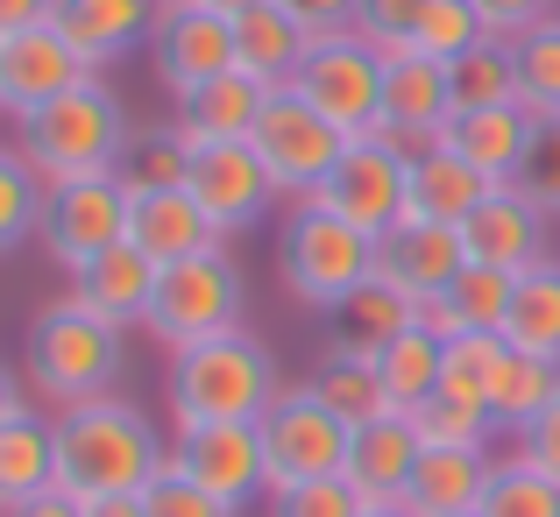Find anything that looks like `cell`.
Instances as JSON below:
<instances>
[{"label":"cell","instance_id":"1","mask_svg":"<svg viewBox=\"0 0 560 517\" xmlns=\"http://www.w3.org/2000/svg\"><path fill=\"white\" fill-rule=\"evenodd\" d=\"M164 461H171L164 433L128 397L107 390V397L57 411V490H71L79 504L114 496V490H150Z\"/></svg>","mask_w":560,"mask_h":517},{"label":"cell","instance_id":"2","mask_svg":"<svg viewBox=\"0 0 560 517\" xmlns=\"http://www.w3.org/2000/svg\"><path fill=\"white\" fill-rule=\"evenodd\" d=\"M277 397H284L277 354L262 348L248 327L213 333V341L171 354V419L178 425H228V419L256 425Z\"/></svg>","mask_w":560,"mask_h":517},{"label":"cell","instance_id":"3","mask_svg":"<svg viewBox=\"0 0 560 517\" xmlns=\"http://www.w3.org/2000/svg\"><path fill=\"white\" fill-rule=\"evenodd\" d=\"M128 114L121 99L107 93L100 79L57 93L50 107L22 114L14 121V150L43 171V185H71V177H100V171H121L128 164Z\"/></svg>","mask_w":560,"mask_h":517},{"label":"cell","instance_id":"4","mask_svg":"<svg viewBox=\"0 0 560 517\" xmlns=\"http://www.w3.org/2000/svg\"><path fill=\"white\" fill-rule=\"evenodd\" d=\"M22 376L57 411L85 404V397H107L114 376H121V327L100 319L85 298L43 305L36 327H28V348H22Z\"/></svg>","mask_w":560,"mask_h":517},{"label":"cell","instance_id":"5","mask_svg":"<svg viewBox=\"0 0 560 517\" xmlns=\"http://www.w3.org/2000/svg\"><path fill=\"white\" fill-rule=\"evenodd\" d=\"M277 277L291 284V298L313 305V313H334L355 284L376 277V234L348 227L327 205H299L284 220V242H277Z\"/></svg>","mask_w":560,"mask_h":517},{"label":"cell","instance_id":"6","mask_svg":"<svg viewBox=\"0 0 560 517\" xmlns=\"http://www.w3.org/2000/svg\"><path fill=\"white\" fill-rule=\"evenodd\" d=\"M142 327H150V341L171 348V354L242 327V270L228 262V242L199 248V256H185V262H164Z\"/></svg>","mask_w":560,"mask_h":517},{"label":"cell","instance_id":"7","mask_svg":"<svg viewBox=\"0 0 560 517\" xmlns=\"http://www.w3.org/2000/svg\"><path fill=\"white\" fill-rule=\"evenodd\" d=\"M348 447H355V425L313 390H284L270 411H262V454H270V496L277 490H299V482L319 475H348Z\"/></svg>","mask_w":560,"mask_h":517},{"label":"cell","instance_id":"8","mask_svg":"<svg viewBox=\"0 0 560 517\" xmlns=\"http://www.w3.org/2000/svg\"><path fill=\"white\" fill-rule=\"evenodd\" d=\"M383 64H390V57H383L376 43H362L355 28L313 36V50H305L291 93L313 99L341 136H383Z\"/></svg>","mask_w":560,"mask_h":517},{"label":"cell","instance_id":"9","mask_svg":"<svg viewBox=\"0 0 560 517\" xmlns=\"http://www.w3.org/2000/svg\"><path fill=\"white\" fill-rule=\"evenodd\" d=\"M305 205H327L348 227H362V234L383 242V234L411 213V150L390 142V136H355L341 150V164H334V177Z\"/></svg>","mask_w":560,"mask_h":517},{"label":"cell","instance_id":"10","mask_svg":"<svg viewBox=\"0 0 560 517\" xmlns=\"http://www.w3.org/2000/svg\"><path fill=\"white\" fill-rule=\"evenodd\" d=\"M256 156H262V171L277 177V191L284 199H313L319 185L334 177V164H341V150L355 136H341V128L327 121V114L313 107V99H299L291 85H277L270 93V107H262V121H256Z\"/></svg>","mask_w":560,"mask_h":517},{"label":"cell","instance_id":"11","mask_svg":"<svg viewBox=\"0 0 560 517\" xmlns=\"http://www.w3.org/2000/svg\"><path fill=\"white\" fill-rule=\"evenodd\" d=\"M36 242L50 248V262H65V270H85L93 256L121 248L128 242V177L121 171H100V177L50 185Z\"/></svg>","mask_w":560,"mask_h":517},{"label":"cell","instance_id":"12","mask_svg":"<svg viewBox=\"0 0 560 517\" xmlns=\"http://www.w3.org/2000/svg\"><path fill=\"white\" fill-rule=\"evenodd\" d=\"M171 468H185L199 490L242 510L248 496H270V454H262V419H228V425H178Z\"/></svg>","mask_w":560,"mask_h":517},{"label":"cell","instance_id":"13","mask_svg":"<svg viewBox=\"0 0 560 517\" xmlns=\"http://www.w3.org/2000/svg\"><path fill=\"white\" fill-rule=\"evenodd\" d=\"M85 79H100V71H93V57L57 28V14L36 22V28L0 36V107H8L14 121L50 107L57 93H71V85H85Z\"/></svg>","mask_w":560,"mask_h":517},{"label":"cell","instance_id":"14","mask_svg":"<svg viewBox=\"0 0 560 517\" xmlns=\"http://www.w3.org/2000/svg\"><path fill=\"white\" fill-rule=\"evenodd\" d=\"M185 191L206 205V220L220 227V242H228V234H248L277 199H284L277 177L262 171L256 142H206V150H191Z\"/></svg>","mask_w":560,"mask_h":517},{"label":"cell","instance_id":"15","mask_svg":"<svg viewBox=\"0 0 560 517\" xmlns=\"http://www.w3.org/2000/svg\"><path fill=\"white\" fill-rule=\"evenodd\" d=\"M150 64H156V79H164L178 99H191L199 85L242 71V64H234V22L213 14V8H199V0L164 8V14H156V36H150Z\"/></svg>","mask_w":560,"mask_h":517},{"label":"cell","instance_id":"16","mask_svg":"<svg viewBox=\"0 0 560 517\" xmlns=\"http://www.w3.org/2000/svg\"><path fill=\"white\" fill-rule=\"evenodd\" d=\"M454 121V79L440 57L405 50L383 64V136L405 150H433L440 128Z\"/></svg>","mask_w":560,"mask_h":517},{"label":"cell","instance_id":"17","mask_svg":"<svg viewBox=\"0 0 560 517\" xmlns=\"http://www.w3.org/2000/svg\"><path fill=\"white\" fill-rule=\"evenodd\" d=\"M462 270H468V242L447 220H397L376 242V277H390L411 298H447Z\"/></svg>","mask_w":560,"mask_h":517},{"label":"cell","instance_id":"18","mask_svg":"<svg viewBox=\"0 0 560 517\" xmlns=\"http://www.w3.org/2000/svg\"><path fill=\"white\" fill-rule=\"evenodd\" d=\"M462 242H468V262L525 277L533 262H547V213H539L518 185H497L490 199L462 220Z\"/></svg>","mask_w":560,"mask_h":517},{"label":"cell","instance_id":"19","mask_svg":"<svg viewBox=\"0 0 560 517\" xmlns=\"http://www.w3.org/2000/svg\"><path fill=\"white\" fill-rule=\"evenodd\" d=\"M490 475H497L490 439H440V447H425L419 468H411L405 510L411 517H468V510H482Z\"/></svg>","mask_w":560,"mask_h":517},{"label":"cell","instance_id":"20","mask_svg":"<svg viewBox=\"0 0 560 517\" xmlns=\"http://www.w3.org/2000/svg\"><path fill=\"white\" fill-rule=\"evenodd\" d=\"M128 242L150 262H185L199 248H220V227L185 185H156V191H128Z\"/></svg>","mask_w":560,"mask_h":517},{"label":"cell","instance_id":"21","mask_svg":"<svg viewBox=\"0 0 560 517\" xmlns=\"http://www.w3.org/2000/svg\"><path fill=\"white\" fill-rule=\"evenodd\" d=\"M57 490V419H36L22 390L0 397V504H28V496Z\"/></svg>","mask_w":560,"mask_h":517},{"label":"cell","instance_id":"22","mask_svg":"<svg viewBox=\"0 0 560 517\" xmlns=\"http://www.w3.org/2000/svg\"><path fill=\"white\" fill-rule=\"evenodd\" d=\"M533 136H539L533 107H462L447 128H440V142H447L454 156H468L490 185H511V177H518Z\"/></svg>","mask_w":560,"mask_h":517},{"label":"cell","instance_id":"23","mask_svg":"<svg viewBox=\"0 0 560 517\" xmlns=\"http://www.w3.org/2000/svg\"><path fill=\"white\" fill-rule=\"evenodd\" d=\"M419 454H425L419 425H411L405 411H390V419H376V425H355V447H348V482L362 490V504H405Z\"/></svg>","mask_w":560,"mask_h":517},{"label":"cell","instance_id":"24","mask_svg":"<svg viewBox=\"0 0 560 517\" xmlns=\"http://www.w3.org/2000/svg\"><path fill=\"white\" fill-rule=\"evenodd\" d=\"M270 93L277 85L248 79V71H228V79H213L191 99H178V121L171 128L185 136V150H206V142H248L256 121H262V107H270Z\"/></svg>","mask_w":560,"mask_h":517},{"label":"cell","instance_id":"25","mask_svg":"<svg viewBox=\"0 0 560 517\" xmlns=\"http://www.w3.org/2000/svg\"><path fill=\"white\" fill-rule=\"evenodd\" d=\"M327 327H334V341L327 348H341V354H376L397 341V333H411L419 327V298L411 291H397L390 277H370V284H355L341 305L327 313Z\"/></svg>","mask_w":560,"mask_h":517},{"label":"cell","instance_id":"26","mask_svg":"<svg viewBox=\"0 0 560 517\" xmlns=\"http://www.w3.org/2000/svg\"><path fill=\"white\" fill-rule=\"evenodd\" d=\"M156 277H164V262H150L136 242H121V248H107V256H93L85 270H71V298H85L100 319L128 327V319H150Z\"/></svg>","mask_w":560,"mask_h":517},{"label":"cell","instance_id":"27","mask_svg":"<svg viewBox=\"0 0 560 517\" xmlns=\"http://www.w3.org/2000/svg\"><path fill=\"white\" fill-rule=\"evenodd\" d=\"M156 14L164 0H57V28L93 57V71L128 57L142 36H156Z\"/></svg>","mask_w":560,"mask_h":517},{"label":"cell","instance_id":"28","mask_svg":"<svg viewBox=\"0 0 560 517\" xmlns=\"http://www.w3.org/2000/svg\"><path fill=\"white\" fill-rule=\"evenodd\" d=\"M490 191L497 185L468 164V156H454L447 142H433V150H411V213L405 220H447V227H462Z\"/></svg>","mask_w":560,"mask_h":517},{"label":"cell","instance_id":"29","mask_svg":"<svg viewBox=\"0 0 560 517\" xmlns=\"http://www.w3.org/2000/svg\"><path fill=\"white\" fill-rule=\"evenodd\" d=\"M305 50H313V28L291 22L277 0H262V8L234 14V64H242L248 79L291 85V79H299V64H305Z\"/></svg>","mask_w":560,"mask_h":517},{"label":"cell","instance_id":"30","mask_svg":"<svg viewBox=\"0 0 560 517\" xmlns=\"http://www.w3.org/2000/svg\"><path fill=\"white\" fill-rule=\"evenodd\" d=\"M560 397V362H539V354H518L504 341V362L490 376V425L497 433H525Z\"/></svg>","mask_w":560,"mask_h":517},{"label":"cell","instance_id":"31","mask_svg":"<svg viewBox=\"0 0 560 517\" xmlns=\"http://www.w3.org/2000/svg\"><path fill=\"white\" fill-rule=\"evenodd\" d=\"M504 341L518 354H539V362H560V262H533L511 291V319H504Z\"/></svg>","mask_w":560,"mask_h":517},{"label":"cell","instance_id":"32","mask_svg":"<svg viewBox=\"0 0 560 517\" xmlns=\"http://www.w3.org/2000/svg\"><path fill=\"white\" fill-rule=\"evenodd\" d=\"M313 390L327 397L348 425H376V419H390V411H397L390 390H383V368L370 362V354L327 348V354H319V368H313Z\"/></svg>","mask_w":560,"mask_h":517},{"label":"cell","instance_id":"33","mask_svg":"<svg viewBox=\"0 0 560 517\" xmlns=\"http://www.w3.org/2000/svg\"><path fill=\"white\" fill-rule=\"evenodd\" d=\"M376 368H383V390H390V404H397V411H419L425 397H440L447 341H440L433 327H411V333H397V341L376 354Z\"/></svg>","mask_w":560,"mask_h":517},{"label":"cell","instance_id":"34","mask_svg":"<svg viewBox=\"0 0 560 517\" xmlns=\"http://www.w3.org/2000/svg\"><path fill=\"white\" fill-rule=\"evenodd\" d=\"M454 79V114L462 107H525L518 99V57H511L504 36H482L476 50H462L447 64Z\"/></svg>","mask_w":560,"mask_h":517},{"label":"cell","instance_id":"35","mask_svg":"<svg viewBox=\"0 0 560 517\" xmlns=\"http://www.w3.org/2000/svg\"><path fill=\"white\" fill-rule=\"evenodd\" d=\"M518 57V99L539 114V121H560V14H547L539 28H525L511 43Z\"/></svg>","mask_w":560,"mask_h":517},{"label":"cell","instance_id":"36","mask_svg":"<svg viewBox=\"0 0 560 517\" xmlns=\"http://www.w3.org/2000/svg\"><path fill=\"white\" fill-rule=\"evenodd\" d=\"M476 517H560V482L547 468H533L525 454H511V461H497Z\"/></svg>","mask_w":560,"mask_h":517},{"label":"cell","instance_id":"37","mask_svg":"<svg viewBox=\"0 0 560 517\" xmlns=\"http://www.w3.org/2000/svg\"><path fill=\"white\" fill-rule=\"evenodd\" d=\"M511 291H518V277H511V270L468 262V270L454 277V291H447V305H454V319H462V333H504Z\"/></svg>","mask_w":560,"mask_h":517},{"label":"cell","instance_id":"38","mask_svg":"<svg viewBox=\"0 0 560 517\" xmlns=\"http://www.w3.org/2000/svg\"><path fill=\"white\" fill-rule=\"evenodd\" d=\"M43 199H50L43 171L22 150H8L0 156V248H22L28 234H43Z\"/></svg>","mask_w":560,"mask_h":517},{"label":"cell","instance_id":"39","mask_svg":"<svg viewBox=\"0 0 560 517\" xmlns=\"http://www.w3.org/2000/svg\"><path fill=\"white\" fill-rule=\"evenodd\" d=\"M497 362H504V333H454V341H447V368H440V390L462 397V404H490Z\"/></svg>","mask_w":560,"mask_h":517},{"label":"cell","instance_id":"40","mask_svg":"<svg viewBox=\"0 0 560 517\" xmlns=\"http://www.w3.org/2000/svg\"><path fill=\"white\" fill-rule=\"evenodd\" d=\"M482 36H490V28H482L476 0H425L411 50H425V57H440V64H454V57H462V50H476Z\"/></svg>","mask_w":560,"mask_h":517},{"label":"cell","instance_id":"41","mask_svg":"<svg viewBox=\"0 0 560 517\" xmlns=\"http://www.w3.org/2000/svg\"><path fill=\"white\" fill-rule=\"evenodd\" d=\"M185 171H191V150H185V136L178 128H150V136H136L128 142V191H156V185H185Z\"/></svg>","mask_w":560,"mask_h":517},{"label":"cell","instance_id":"42","mask_svg":"<svg viewBox=\"0 0 560 517\" xmlns=\"http://www.w3.org/2000/svg\"><path fill=\"white\" fill-rule=\"evenodd\" d=\"M362 490L348 475H319V482H299V490H277L270 496V517H362Z\"/></svg>","mask_w":560,"mask_h":517},{"label":"cell","instance_id":"43","mask_svg":"<svg viewBox=\"0 0 560 517\" xmlns=\"http://www.w3.org/2000/svg\"><path fill=\"white\" fill-rule=\"evenodd\" d=\"M411 425H419V439L425 447H440V439H490L497 425H490V404H462V397H425L419 411H405Z\"/></svg>","mask_w":560,"mask_h":517},{"label":"cell","instance_id":"44","mask_svg":"<svg viewBox=\"0 0 560 517\" xmlns=\"http://www.w3.org/2000/svg\"><path fill=\"white\" fill-rule=\"evenodd\" d=\"M419 14L425 0H355V36L376 43L383 57H405L411 36H419Z\"/></svg>","mask_w":560,"mask_h":517},{"label":"cell","instance_id":"45","mask_svg":"<svg viewBox=\"0 0 560 517\" xmlns=\"http://www.w3.org/2000/svg\"><path fill=\"white\" fill-rule=\"evenodd\" d=\"M142 504H150V517H242L234 504H220L213 490H199V482L185 475V468H156V482L142 490Z\"/></svg>","mask_w":560,"mask_h":517},{"label":"cell","instance_id":"46","mask_svg":"<svg viewBox=\"0 0 560 517\" xmlns=\"http://www.w3.org/2000/svg\"><path fill=\"white\" fill-rule=\"evenodd\" d=\"M511 185H518L547 220H560V121H539V136H533V150H525V164H518Z\"/></svg>","mask_w":560,"mask_h":517},{"label":"cell","instance_id":"47","mask_svg":"<svg viewBox=\"0 0 560 517\" xmlns=\"http://www.w3.org/2000/svg\"><path fill=\"white\" fill-rule=\"evenodd\" d=\"M476 14H482V28H490V36L518 43L525 28H539L547 14H560V0H476Z\"/></svg>","mask_w":560,"mask_h":517},{"label":"cell","instance_id":"48","mask_svg":"<svg viewBox=\"0 0 560 517\" xmlns=\"http://www.w3.org/2000/svg\"><path fill=\"white\" fill-rule=\"evenodd\" d=\"M518 454H525L533 468H547V475L560 482V397H553V404H547V411H539V419L518 433Z\"/></svg>","mask_w":560,"mask_h":517},{"label":"cell","instance_id":"49","mask_svg":"<svg viewBox=\"0 0 560 517\" xmlns=\"http://www.w3.org/2000/svg\"><path fill=\"white\" fill-rule=\"evenodd\" d=\"M277 8H284L291 22H305L313 36H341V28H355V0H277Z\"/></svg>","mask_w":560,"mask_h":517},{"label":"cell","instance_id":"50","mask_svg":"<svg viewBox=\"0 0 560 517\" xmlns=\"http://www.w3.org/2000/svg\"><path fill=\"white\" fill-rule=\"evenodd\" d=\"M8 517H85V504L71 490H43V496H28V504H14Z\"/></svg>","mask_w":560,"mask_h":517},{"label":"cell","instance_id":"51","mask_svg":"<svg viewBox=\"0 0 560 517\" xmlns=\"http://www.w3.org/2000/svg\"><path fill=\"white\" fill-rule=\"evenodd\" d=\"M50 14H57V0H0V36L36 28V22H50Z\"/></svg>","mask_w":560,"mask_h":517},{"label":"cell","instance_id":"52","mask_svg":"<svg viewBox=\"0 0 560 517\" xmlns=\"http://www.w3.org/2000/svg\"><path fill=\"white\" fill-rule=\"evenodd\" d=\"M85 517H150V504H142V490H114V496H93Z\"/></svg>","mask_w":560,"mask_h":517},{"label":"cell","instance_id":"53","mask_svg":"<svg viewBox=\"0 0 560 517\" xmlns=\"http://www.w3.org/2000/svg\"><path fill=\"white\" fill-rule=\"evenodd\" d=\"M199 8H213V14H228V22H234V14H248V8H262V0H199Z\"/></svg>","mask_w":560,"mask_h":517},{"label":"cell","instance_id":"54","mask_svg":"<svg viewBox=\"0 0 560 517\" xmlns=\"http://www.w3.org/2000/svg\"><path fill=\"white\" fill-rule=\"evenodd\" d=\"M362 517H411V510H405V504H370Z\"/></svg>","mask_w":560,"mask_h":517},{"label":"cell","instance_id":"55","mask_svg":"<svg viewBox=\"0 0 560 517\" xmlns=\"http://www.w3.org/2000/svg\"><path fill=\"white\" fill-rule=\"evenodd\" d=\"M164 8H185V0H164Z\"/></svg>","mask_w":560,"mask_h":517},{"label":"cell","instance_id":"56","mask_svg":"<svg viewBox=\"0 0 560 517\" xmlns=\"http://www.w3.org/2000/svg\"><path fill=\"white\" fill-rule=\"evenodd\" d=\"M468 517H476V510H468Z\"/></svg>","mask_w":560,"mask_h":517}]
</instances>
